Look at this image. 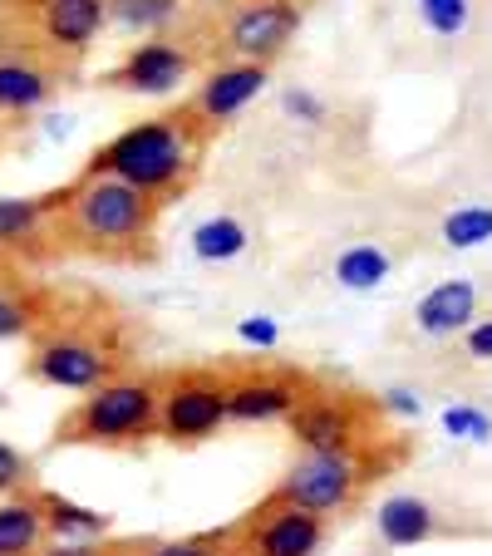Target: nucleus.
<instances>
[{"mask_svg": "<svg viewBox=\"0 0 492 556\" xmlns=\"http://www.w3.org/2000/svg\"><path fill=\"white\" fill-rule=\"evenodd\" d=\"M295 453H325V448H369L379 443V404H365L355 394L336 389H311L301 409L286 419Z\"/></svg>", "mask_w": 492, "mask_h": 556, "instance_id": "obj_6", "label": "nucleus"}, {"mask_svg": "<svg viewBox=\"0 0 492 556\" xmlns=\"http://www.w3.org/2000/svg\"><path fill=\"white\" fill-rule=\"evenodd\" d=\"M237 340L247 350H276L281 345V320H276V315H241L237 320Z\"/></svg>", "mask_w": 492, "mask_h": 556, "instance_id": "obj_30", "label": "nucleus"}, {"mask_svg": "<svg viewBox=\"0 0 492 556\" xmlns=\"http://www.w3.org/2000/svg\"><path fill=\"white\" fill-rule=\"evenodd\" d=\"M45 326V311L21 281L0 276V340H21V336H35Z\"/></svg>", "mask_w": 492, "mask_h": 556, "instance_id": "obj_23", "label": "nucleus"}, {"mask_svg": "<svg viewBox=\"0 0 492 556\" xmlns=\"http://www.w3.org/2000/svg\"><path fill=\"white\" fill-rule=\"evenodd\" d=\"M124 345L114 326L99 315H70V320H45L30 345V375L50 389L89 394V389L118 379Z\"/></svg>", "mask_w": 492, "mask_h": 556, "instance_id": "obj_3", "label": "nucleus"}, {"mask_svg": "<svg viewBox=\"0 0 492 556\" xmlns=\"http://www.w3.org/2000/svg\"><path fill=\"white\" fill-rule=\"evenodd\" d=\"M35 556H128V542H45Z\"/></svg>", "mask_w": 492, "mask_h": 556, "instance_id": "obj_32", "label": "nucleus"}, {"mask_svg": "<svg viewBox=\"0 0 492 556\" xmlns=\"http://www.w3.org/2000/svg\"><path fill=\"white\" fill-rule=\"evenodd\" d=\"M54 207H60V192H45V198H0V252H21V247L50 237Z\"/></svg>", "mask_w": 492, "mask_h": 556, "instance_id": "obj_18", "label": "nucleus"}, {"mask_svg": "<svg viewBox=\"0 0 492 556\" xmlns=\"http://www.w3.org/2000/svg\"><path fill=\"white\" fill-rule=\"evenodd\" d=\"M463 355L478 359V365H492V315H478L468 330H463Z\"/></svg>", "mask_w": 492, "mask_h": 556, "instance_id": "obj_33", "label": "nucleus"}, {"mask_svg": "<svg viewBox=\"0 0 492 556\" xmlns=\"http://www.w3.org/2000/svg\"><path fill=\"white\" fill-rule=\"evenodd\" d=\"M192 45L173 40V35H148V40L128 45V54L109 70V85L124 94H143V99H163L178 94L192 79Z\"/></svg>", "mask_w": 492, "mask_h": 556, "instance_id": "obj_11", "label": "nucleus"}, {"mask_svg": "<svg viewBox=\"0 0 492 556\" xmlns=\"http://www.w3.org/2000/svg\"><path fill=\"white\" fill-rule=\"evenodd\" d=\"M128 556H231V532L163 536V542H128Z\"/></svg>", "mask_w": 492, "mask_h": 556, "instance_id": "obj_25", "label": "nucleus"}, {"mask_svg": "<svg viewBox=\"0 0 492 556\" xmlns=\"http://www.w3.org/2000/svg\"><path fill=\"white\" fill-rule=\"evenodd\" d=\"M157 217H163L157 198L109 178V173L85 168L60 188L50 242L60 252L94 256V262H138V256L153 252Z\"/></svg>", "mask_w": 492, "mask_h": 556, "instance_id": "obj_1", "label": "nucleus"}, {"mask_svg": "<svg viewBox=\"0 0 492 556\" xmlns=\"http://www.w3.org/2000/svg\"><path fill=\"white\" fill-rule=\"evenodd\" d=\"M25 15H30V54L50 60H85L89 45L99 40V30L109 25V0H25Z\"/></svg>", "mask_w": 492, "mask_h": 556, "instance_id": "obj_10", "label": "nucleus"}, {"mask_svg": "<svg viewBox=\"0 0 492 556\" xmlns=\"http://www.w3.org/2000/svg\"><path fill=\"white\" fill-rule=\"evenodd\" d=\"M478 320V286L468 276H449V281L429 286L414 301V330L429 340H453Z\"/></svg>", "mask_w": 492, "mask_h": 556, "instance_id": "obj_15", "label": "nucleus"}, {"mask_svg": "<svg viewBox=\"0 0 492 556\" xmlns=\"http://www.w3.org/2000/svg\"><path fill=\"white\" fill-rule=\"evenodd\" d=\"M182 11L188 0H109V21L138 35H163Z\"/></svg>", "mask_w": 492, "mask_h": 556, "instance_id": "obj_22", "label": "nucleus"}, {"mask_svg": "<svg viewBox=\"0 0 492 556\" xmlns=\"http://www.w3.org/2000/svg\"><path fill=\"white\" fill-rule=\"evenodd\" d=\"M375 404H379V414H394V419H419L424 414V394L408 384H389Z\"/></svg>", "mask_w": 492, "mask_h": 556, "instance_id": "obj_31", "label": "nucleus"}, {"mask_svg": "<svg viewBox=\"0 0 492 556\" xmlns=\"http://www.w3.org/2000/svg\"><path fill=\"white\" fill-rule=\"evenodd\" d=\"M231 532V556H320L325 517L266 493Z\"/></svg>", "mask_w": 492, "mask_h": 556, "instance_id": "obj_7", "label": "nucleus"}, {"mask_svg": "<svg viewBox=\"0 0 492 556\" xmlns=\"http://www.w3.org/2000/svg\"><path fill=\"white\" fill-rule=\"evenodd\" d=\"M15 493H30V458L15 443L0 439V503Z\"/></svg>", "mask_w": 492, "mask_h": 556, "instance_id": "obj_28", "label": "nucleus"}, {"mask_svg": "<svg viewBox=\"0 0 492 556\" xmlns=\"http://www.w3.org/2000/svg\"><path fill=\"white\" fill-rule=\"evenodd\" d=\"M198 5H212V11H217V5H247V0H198Z\"/></svg>", "mask_w": 492, "mask_h": 556, "instance_id": "obj_34", "label": "nucleus"}, {"mask_svg": "<svg viewBox=\"0 0 492 556\" xmlns=\"http://www.w3.org/2000/svg\"><path fill=\"white\" fill-rule=\"evenodd\" d=\"M414 11H419L424 30L439 40H458L472 25V0H414Z\"/></svg>", "mask_w": 492, "mask_h": 556, "instance_id": "obj_26", "label": "nucleus"}, {"mask_svg": "<svg viewBox=\"0 0 492 556\" xmlns=\"http://www.w3.org/2000/svg\"><path fill=\"white\" fill-rule=\"evenodd\" d=\"M45 542H50V532H45V513L35 488L5 497L0 503V556H35Z\"/></svg>", "mask_w": 492, "mask_h": 556, "instance_id": "obj_19", "label": "nucleus"}, {"mask_svg": "<svg viewBox=\"0 0 492 556\" xmlns=\"http://www.w3.org/2000/svg\"><path fill=\"white\" fill-rule=\"evenodd\" d=\"M375 532L384 546L404 552V546H424L443 532V517L429 497L419 493H389L384 503L375 507Z\"/></svg>", "mask_w": 492, "mask_h": 556, "instance_id": "obj_16", "label": "nucleus"}, {"mask_svg": "<svg viewBox=\"0 0 492 556\" xmlns=\"http://www.w3.org/2000/svg\"><path fill=\"white\" fill-rule=\"evenodd\" d=\"M301 30V5L295 0H247L231 5L217 25V50L241 64H276L286 45Z\"/></svg>", "mask_w": 492, "mask_h": 556, "instance_id": "obj_9", "label": "nucleus"}, {"mask_svg": "<svg viewBox=\"0 0 492 556\" xmlns=\"http://www.w3.org/2000/svg\"><path fill=\"white\" fill-rule=\"evenodd\" d=\"M266 85H272V64L222 60V64H212V70L202 74V85H198V94L188 99V109L212 128V134H217V128L231 124L247 104H256V99L266 94Z\"/></svg>", "mask_w": 492, "mask_h": 556, "instance_id": "obj_13", "label": "nucleus"}, {"mask_svg": "<svg viewBox=\"0 0 492 556\" xmlns=\"http://www.w3.org/2000/svg\"><path fill=\"white\" fill-rule=\"evenodd\" d=\"M330 276H336L340 291H379V286L394 276V256H389L384 242H350L345 252L336 256V266H330Z\"/></svg>", "mask_w": 492, "mask_h": 556, "instance_id": "obj_21", "label": "nucleus"}, {"mask_svg": "<svg viewBox=\"0 0 492 556\" xmlns=\"http://www.w3.org/2000/svg\"><path fill=\"white\" fill-rule=\"evenodd\" d=\"M439 424H443V433L449 439H458V443H492V414H482L478 404H449V409L439 414Z\"/></svg>", "mask_w": 492, "mask_h": 556, "instance_id": "obj_27", "label": "nucleus"}, {"mask_svg": "<svg viewBox=\"0 0 492 556\" xmlns=\"http://www.w3.org/2000/svg\"><path fill=\"white\" fill-rule=\"evenodd\" d=\"M311 379L276 375V369H252V375L227 379V419L231 424H286L301 400L311 394Z\"/></svg>", "mask_w": 492, "mask_h": 556, "instance_id": "obj_12", "label": "nucleus"}, {"mask_svg": "<svg viewBox=\"0 0 492 556\" xmlns=\"http://www.w3.org/2000/svg\"><path fill=\"white\" fill-rule=\"evenodd\" d=\"M207 143H212V128L182 104L173 114H153L128 124L124 134H114L89 157L85 168L109 173V178L128 182V188L148 192V198H157L168 207L173 198H182L192 188Z\"/></svg>", "mask_w": 492, "mask_h": 556, "instance_id": "obj_2", "label": "nucleus"}, {"mask_svg": "<svg viewBox=\"0 0 492 556\" xmlns=\"http://www.w3.org/2000/svg\"><path fill=\"white\" fill-rule=\"evenodd\" d=\"M50 99H54V64H45L30 50L5 45L0 50V118H30Z\"/></svg>", "mask_w": 492, "mask_h": 556, "instance_id": "obj_14", "label": "nucleus"}, {"mask_svg": "<svg viewBox=\"0 0 492 556\" xmlns=\"http://www.w3.org/2000/svg\"><path fill=\"white\" fill-rule=\"evenodd\" d=\"M157 404H163V379L153 375H118L109 384L89 389L60 419L54 439L89 443V448H134L157 433Z\"/></svg>", "mask_w": 492, "mask_h": 556, "instance_id": "obj_4", "label": "nucleus"}, {"mask_svg": "<svg viewBox=\"0 0 492 556\" xmlns=\"http://www.w3.org/2000/svg\"><path fill=\"white\" fill-rule=\"evenodd\" d=\"M192 256L207 266H227L237 262V256L252 252V227L241 217H231V212H212V217H202L198 227H192Z\"/></svg>", "mask_w": 492, "mask_h": 556, "instance_id": "obj_20", "label": "nucleus"}, {"mask_svg": "<svg viewBox=\"0 0 492 556\" xmlns=\"http://www.w3.org/2000/svg\"><path fill=\"white\" fill-rule=\"evenodd\" d=\"M439 237H443V247H453V252L488 247L492 242V207L488 202H463V207H453L449 217H443Z\"/></svg>", "mask_w": 492, "mask_h": 556, "instance_id": "obj_24", "label": "nucleus"}, {"mask_svg": "<svg viewBox=\"0 0 492 556\" xmlns=\"http://www.w3.org/2000/svg\"><path fill=\"white\" fill-rule=\"evenodd\" d=\"M35 497H40V513H45V532L54 542H109V532H114V517L99 513V507L74 503V497L50 493V488H40Z\"/></svg>", "mask_w": 492, "mask_h": 556, "instance_id": "obj_17", "label": "nucleus"}, {"mask_svg": "<svg viewBox=\"0 0 492 556\" xmlns=\"http://www.w3.org/2000/svg\"><path fill=\"white\" fill-rule=\"evenodd\" d=\"M281 109L295 118V124H305V128H320L325 118H330V104H325L315 89H305V85L286 89V94H281Z\"/></svg>", "mask_w": 492, "mask_h": 556, "instance_id": "obj_29", "label": "nucleus"}, {"mask_svg": "<svg viewBox=\"0 0 492 556\" xmlns=\"http://www.w3.org/2000/svg\"><path fill=\"white\" fill-rule=\"evenodd\" d=\"M375 472H379L375 443H369V448L295 453L291 468L276 478L272 493L295 507H311V513H320L325 522H330V517H345L350 507L365 497V488L375 483Z\"/></svg>", "mask_w": 492, "mask_h": 556, "instance_id": "obj_5", "label": "nucleus"}, {"mask_svg": "<svg viewBox=\"0 0 492 556\" xmlns=\"http://www.w3.org/2000/svg\"><path fill=\"white\" fill-rule=\"evenodd\" d=\"M227 379L212 369H182L163 379V404H157V439L168 443H207L227 429Z\"/></svg>", "mask_w": 492, "mask_h": 556, "instance_id": "obj_8", "label": "nucleus"}]
</instances>
